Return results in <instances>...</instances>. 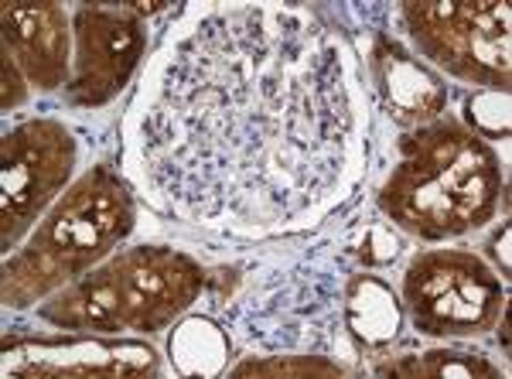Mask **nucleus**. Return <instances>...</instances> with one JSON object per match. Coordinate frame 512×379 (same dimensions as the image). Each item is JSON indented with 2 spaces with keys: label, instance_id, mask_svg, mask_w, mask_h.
Instances as JSON below:
<instances>
[{
  "label": "nucleus",
  "instance_id": "1",
  "mask_svg": "<svg viewBox=\"0 0 512 379\" xmlns=\"http://www.w3.org/2000/svg\"><path fill=\"white\" fill-rule=\"evenodd\" d=\"M345 140L335 38L304 14L233 7L175 48L144 120V164L188 216L267 226L332 192Z\"/></svg>",
  "mask_w": 512,
  "mask_h": 379
},
{
  "label": "nucleus",
  "instance_id": "2",
  "mask_svg": "<svg viewBox=\"0 0 512 379\" xmlns=\"http://www.w3.org/2000/svg\"><path fill=\"white\" fill-rule=\"evenodd\" d=\"M134 226L127 185L110 168L82 175L72 192L48 212L14 260L4 263V304L24 308L65 280L86 274Z\"/></svg>",
  "mask_w": 512,
  "mask_h": 379
},
{
  "label": "nucleus",
  "instance_id": "3",
  "mask_svg": "<svg viewBox=\"0 0 512 379\" xmlns=\"http://www.w3.org/2000/svg\"><path fill=\"white\" fill-rule=\"evenodd\" d=\"M410 35L431 62L451 76L509 89V7L506 4H407Z\"/></svg>",
  "mask_w": 512,
  "mask_h": 379
},
{
  "label": "nucleus",
  "instance_id": "4",
  "mask_svg": "<svg viewBox=\"0 0 512 379\" xmlns=\"http://www.w3.org/2000/svg\"><path fill=\"white\" fill-rule=\"evenodd\" d=\"M414 321L427 335L485 332L502 308V284L475 253L441 250L420 257L403 284Z\"/></svg>",
  "mask_w": 512,
  "mask_h": 379
},
{
  "label": "nucleus",
  "instance_id": "5",
  "mask_svg": "<svg viewBox=\"0 0 512 379\" xmlns=\"http://www.w3.org/2000/svg\"><path fill=\"white\" fill-rule=\"evenodd\" d=\"M0 175V243L11 250L35 222L76 164V140L55 120H31L4 137Z\"/></svg>",
  "mask_w": 512,
  "mask_h": 379
},
{
  "label": "nucleus",
  "instance_id": "6",
  "mask_svg": "<svg viewBox=\"0 0 512 379\" xmlns=\"http://www.w3.org/2000/svg\"><path fill=\"white\" fill-rule=\"evenodd\" d=\"M403 164L424 171L444 188V195L454 202L461 219L472 226H482L495 212L502 192V171L495 154L482 137L465 130L458 120H434L420 127L417 134L400 140Z\"/></svg>",
  "mask_w": 512,
  "mask_h": 379
},
{
  "label": "nucleus",
  "instance_id": "7",
  "mask_svg": "<svg viewBox=\"0 0 512 379\" xmlns=\"http://www.w3.org/2000/svg\"><path fill=\"white\" fill-rule=\"evenodd\" d=\"M103 270L117 301V325L140 332H158L175 321L205 287L202 267L164 246H137Z\"/></svg>",
  "mask_w": 512,
  "mask_h": 379
},
{
  "label": "nucleus",
  "instance_id": "8",
  "mask_svg": "<svg viewBox=\"0 0 512 379\" xmlns=\"http://www.w3.org/2000/svg\"><path fill=\"white\" fill-rule=\"evenodd\" d=\"M76 72L69 100L76 106H103L134 76L144 52V24L137 11L82 7L76 14Z\"/></svg>",
  "mask_w": 512,
  "mask_h": 379
},
{
  "label": "nucleus",
  "instance_id": "9",
  "mask_svg": "<svg viewBox=\"0 0 512 379\" xmlns=\"http://www.w3.org/2000/svg\"><path fill=\"white\" fill-rule=\"evenodd\" d=\"M158 352L140 342L103 339H7L4 376L82 379V376H154Z\"/></svg>",
  "mask_w": 512,
  "mask_h": 379
},
{
  "label": "nucleus",
  "instance_id": "10",
  "mask_svg": "<svg viewBox=\"0 0 512 379\" xmlns=\"http://www.w3.org/2000/svg\"><path fill=\"white\" fill-rule=\"evenodd\" d=\"M4 52L41 89H55L69 72V28L55 4H7Z\"/></svg>",
  "mask_w": 512,
  "mask_h": 379
},
{
  "label": "nucleus",
  "instance_id": "11",
  "mask_svg": "<svg viewBox=\"0 0 512 379\" xmlns=\"http://www.w3.org/2000/svg\"><path fill=\"white\" fill-rule=\"evenodd\" d=\"M373 76L383 96V106L396 123H431L441 117L448 103V89L434 72H427L417 59H410L396 41L376 38L373 45Z\"/></svg>",
  "mask_w": 512,
  "mask_h": 379
},
{
  "label": "nucleus",
  "instance_id": "12",
  "mask_svg": "<svg viewBox=\"0 0 512 379\" xmlns=\"http://www.w3.org/2000/svg\"><path fill=\"white\" fill-rule=\"evenodd\" d=\"M403 325V308L396 294L373 274L352 277L345 287V328L362 345H386Z\"/></svg>",
  "mask_w": 512,
  "mask_h": 379
},
{
  "label": "nucleus",
  "instance_id": "13",
  "mask_svg": "<svg viewBox=\"0 0 512 379\" xmlns=\"http://www.w3.org/2000/svg\"><path fill=\"white\" fill-rule=\"evenodd\" d=\"M379 376L396 379H495L499 369L482 352H424V356H403L400 362L379 369Z\"/></svg>",
  "mask_w": 512,
  "mask_h": 379
},
{
  "label": "nucleus",
  "instance_id": "14",
  "mask_svg": "<svg viewBox=\"0 0 512 379\" xmlns=\"http://www.w3.org/2000/svg\"><path fill=\"white\" fill-rule=\"evenodd\" d=\"M171 356L178 359L181 373L212 376L219 373L222 359H226V339H222V332L212 321H185L175 339H171Z\"/></svg>",
  "mask_w": 512,
  "mask_h": 379
},
{
  "label": "nucleus",
  "instance_id": "15",
  "mask_svg": "<svg viewBox=\"0 0 512 379\" xmlns=\"http://www.w3.org/2000/svg\"><path fill=\"white\" fill-rule=\"evenodd\" d=\"M233 376H345V369L321 356H277L267 362H243V366L233 369Z\"/></svg>",
  "mask_w": 512,
  "mask_h": 379
},
{
  "label": "nucleus",
  "instance_id": "16",
  "mask_svg": "<svg viewBox=\"0 0 512 379\" xmlns=\"http://www.w3.org/2000/svg\"><path fill=\"white\" fill-rule=\"evenodd\" d=\"M396 250H400V243H396V236L390 233L386 226H373L366 236V243H362V260L366 263H386L396 257Z\"/></svg>",
  "mask_w": 512,
  "mask_h": 379
},
{
  "label": "nucleus",
  "instance_id": "17",
  "mask_svg": "<svg viewBox=\"0 0 512 379\" xmlns=\"http://www.w3.org/2000/svg\"><path fill=\"white\" fill-rule=\"evenodd\" d=\"M24 100V82L18 76V62L4 52V110L18 106Z\"/></svg>",
  "mask_w": 512,
  "mask_h": 379
},
{
  "label": "nucleus",
  "instance_id": "18",
  "mask_svg": "<svg viewBox=\"0 0 512 379\" xmlns=\"http://www.w3.org/2000/svg\"><path fill=\"white\" fill-rule=\"evenodd\" d=\"M509 236H512V229H509V222H506V226H502V233L495 236L492 246H489L495 263H499V270H502V277H509V270H512L509 267Z\"/></svg>",
  "mask_w": 512,
  "mask_h": 379
}]
</instances>
